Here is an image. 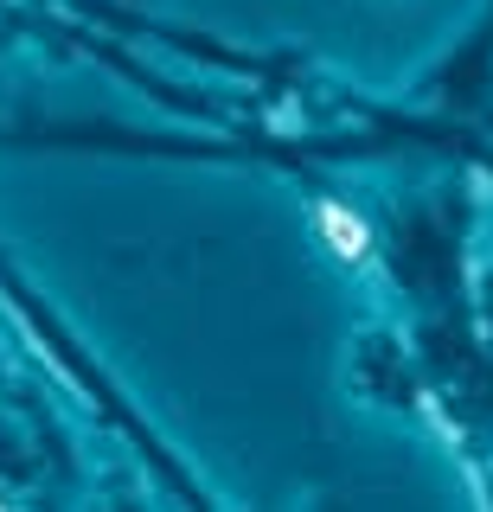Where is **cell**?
Returning <instances> with one entry per match:
<instances>
[{
    "mask_svg": "<svg viewBox=\"0 0 493 512\" xmlns=\"http://www.w3.org/2000/svg\"><path fill=\"white\" fill-rule=\"evenodd\" d=\"M321 237L346 256V263H359L365 244H372V237H365V218H359V212H346V205H333V199L321 205Z\"/></svg>",
    "mask_w": 493,
    "mask_h": 512,
    "instance_id": "1",
    "label": "cell"
}]
</instances>
